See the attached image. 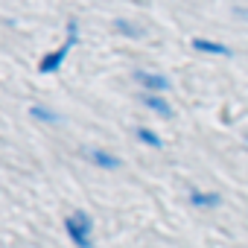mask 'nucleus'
<instances>
[{"mask_svg":"<svg viewBox=\"0 0 248 248\" xmlns=\"http://www.w3.org/2000/svg\"><path fill=\"white\" fill-rule=\"evenodd\" d=\"M64 231L76 248H93V219L88 210H73L64 219Z\"/></svg>","mask_w":248,"mask_h":248,"instance_id":"f257e3e1","label":"nucleus"},{"mask_svg":"<svg viewBox=\"0 0 248 248\" xmlns=\"http://www.w3.org/2000/svg\"><path fill=\"white\" fill-rule=\"evenodd\" d=\"M76 44H79V21L70 18V21H67V38H64V44H62L59 50L47 53V56L38 62V70H41V73H59L62 64H64V59H67V53H70Z\"/></svg>","mask_w":248,"mask_h":248,"instance_id":"f03ea898","label":"nucleus"},{"mask_svg":"<svg viewBox=\"0 0 248 248\" xmlns=\"http://www.w3.org/2000/svg\"><path fill=\"white\" fill-rule=\"evenodd\" d=\"M85 158H88L93 167H102V170H120V164H123L117 155H111V152H105V149H99V146H93V149L88 146V149H85Z\"/></svg>","mask_w":248,"mask_h":248,"instance_id":"7ed1b4c3","label":"nucleus"},{"mask_svg":"<svg viewBox=\"0 0 248 248\" xmlns=\"http://www.w3.org/2000/svg\"><path fill=\"white\" fill-rule=\"evenodd\" d=\"M135 79L146 91H170V85H172L164 73H152V70H135Z\"/></svg>","mask_w":248,"mask_h":248,"instance_id":"20e7f679","label":"nucleus"},{"mask_svg":"<svg viewBox=\"0 0 248 248\" xmlns=\"http://www.w3.org/2000/svg\"><path fill=\"white\" fill-rule=\"evenodd\" d=\"M190 204L193 207H219L222 204V196L219 193H204V190H199V187H190Z\"/></svg>","mask_w":248,"mask_h":248,"instance_id":"39448f33","label":"nucleus"},{"mask_svg":"<svg viewBox=\"0 0 248 248\" xmlns=\"http://www.w3.org/2000/svg\"><path fill=\"white\" fill-rule=\"evenodd\" d=\"M190 44H193V50L210 53V56H231V53H233L228 44H219V41H210V38H193Z\"/></svg>","mask_w":248,"mask_h":248,"instance_id":"423d86ee","label":"nucleus"},{"mask_svg":"<svg viewBox=\"0 0 248 248\" xmlns=\"http://www.w3.org/2000/svg\"><path fill=\"white\" fill-rule=\"evenodd\" d=\"M140 102H143L146 108H152L155 114H161V117H172V105H170L164 96H158V93H143Z\"/></svg>","mask_w":248,"mask_h":248,"instance_id":"0eeeda50","label":"nucleus"},{"mask_svg":"<svg viewBox=\"0 0 248 248\" xmlns=\"http://www.w3.org/2000/svg\"><path fill=\"white\" fill-rule=\"evenodd\" d=\"M114 30H117L120 35H126V38H140V35H143V30L135 27V24L126 21V18H117V21H114Z\"/></svg>","mask_w":248,"mask_h":248,"instance_id":"6e6552de","label":"nucleus"},{"mask_svg":"<svg viewBox=\"0 0 248 248\" xmlns=\"http://www.w3.org/2000/svg\"><path fill=\"white\" fill-rule=\"evenodd\" d=\"M138 140H140V143H146V146H152V149H161V146H164V140H161L152 129H146V126H140V129H138Z\"/></svg>","mask_w":248,"mask_h":248,"instance_id":"1a4fd4ad","label":"nucleus"},{"mask_svg":"<svg viewBox=\"0 0 248 248\" xmlns=\"http://www.w3.org/2000/svg\"><path fill=\"white\" fill-rule=\"evenodd\" d=\"M30 114H32L35 120H47V123H59V120H62L59 114H53V111H50V108H44V105H32V108H30Z\"/></svg>","mask_w":248,"mask_h":248,"instance_id":"9d476101","label":"nucleus"}]
</instances>
